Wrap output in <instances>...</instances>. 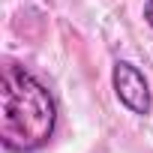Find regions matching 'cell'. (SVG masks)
I'll return each mask as SVG.
<instances>
[{
	"label": "cell",
	"mask_w": 153,
	"mask_h": 153,
	"mask_svg": "<svg viewBox=\"0 0 153 153\" xmlns=\"http://www.w3.org/2000/svg\"><path fill=\"white\" fill-rule=\"evenodd\" d=\"M57 129V99L27 66L6 63L0 75V144L9 153L42 150Z\"/></svg>",
	"instance_id": "obj_1"
},
{
	"label": "cell",
	"mask_w": 153,
	"mask_h": 153,
	"mask_svg": "<svg viewBox=\"0 0 153 153\" xmlns=\"http://www.w3.org/2000/svg\"><path fill=\"white\" fill-rule=\"evenodd\" d=\"M111 87L120 99V105L138 117H147L150 108H153V93H150V81L147 75L129 63V60H117L111 66Z\"/></svg>",
	"instance_id": "obj_2"
},
{
	"label": "cell",
	"mask_w": 153,
	"mask_h": 153,
	"mask_svg": "<svg viewBox=\"0 0 153 153\" xmlns=\"http://www.w3.org/2000/svg\"><path fill=\"white\" fill-rule=\"evenodd\" d=\"M144 21L153 27V0H147V3H144Z\"/></svg>",
	"instance_id": "obj_3"
}]
</instances>
